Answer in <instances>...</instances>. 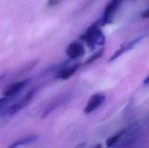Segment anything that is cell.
<instances>
[{
  "mask_svg": "<svg viewBox=\"0 0 149 148\" xmlns=\"http://www.w3.org/2000/svg\"><path fill=\"white\" fill-rule=\"evenodd\" d=\"M100 20L92 24L91 26L80 36V40L87 45L90 50H93L97 46H102L106 43V36L100 30Z\"/></svg>",
  "mask_w": 149,
  "mask_h": 148,
  "instance_id": "cell-1",
  "label": "cell"
},
{
  "mask_svg": "<svg viewBox=\"0 0 149 148\" xmlns=\"http://www.w3.org/2000/svg\"><path fill=\"white\" fill-rule=\"evenodd\" d=\"M35 92H36V89H31V90H29L24 95H22V97L16 99L15 101H13L3 112H2L1 117L12 116V115L22 111L24 108H26V106L31 103V99H33V95H35Z\"/></svg>",
  "mask_w": 149,
  "mask_h": 148,
  "instance_id": "cell-2",
  "label": "cell"
},
{
  "mask_svg": "<svg viewBox=\"0 0 149 148\" xmlns=\"http://www.w3.org/2000/svg\"><path fill=\"white\" fill-rule=\"evenodd\" d=\"M70 99H71V93H69V92L58 95L57 97H55V99H53L52 101H50L49 103L45 106L43 111H41V117L45 118V117L49 116V115L52 114L54 111H56V110L59 109L60 107H62L65 104L68 103Z\"/></svg>",
  "mask_w": 149,
  "mask_h": 148,
  "instance_id": "cell-3",
  "label": "cell"
},
{
  "mask_svg": "<svg viewBox=\"0 0 149 148\" xmlns=\"http://www.w3.org/2000/svg\"><path fill=\"white\" fill-rule=\"evenodd\" d=\"M122 2H123V0H111V1L107 4L104 9V13H102V18L100 19V26H106V24L112 22L113 17L115 16L116 12L118 11Z\"/></svg>",
  "mask_w": 149,
  "mask_h": 148,
  "instance_id": "cell-4",
  "label": "cell"
},
{
  "mask_svg": "<svg viewBox=\"0 0 149 148\" xmlns=\"http://www.w3.org/2000/svg\"><path fill=\"white\" fill-rule=\"evenodd\" d=\"M31 82V79H24V80L20 81H15V82L11 83V84L7 85L6 88L3 91V95L6 97H12V99H16V97H19L20 92L24 90V88Z\"/></svg>",
  "mask_w": 149,
  "mask_h": 148,
  "instance_id": "cell-5",
  "label": "cell"
},
{
  "mask_svg": "<svg viewBox=\"0 0 149 148\" xmlns=\"http://www.w3.org/2000/svg\"><path fill=\"white\" fill-rule=\"evenodd\" d=\"M80 66V63H75L73 65H68V63H63L55 73V78L61 79V80H66V79L70 78L71 76H73L76 73V71L79 69Z\"/></svg>",
  "mask_w": 149,
  "mask_h": 148,
  "instance_id": "cell-6",
  "label": "cell"
},
{
  "mask_svg": "<svg viewBox=\"0 0 149 148\" xmlns=\"http://www.w3.org/2000/svg\"><path fill=\"white\" fill-rule=\"evenodd\" d=\"M66 55L70 60H76L85 54V48L80 42H72L66 48Z\"/></svg>",
  "mask_w": 149,
  "mask_h": 148,
  "instance_id": "cell-7",
  "label": "cell"
},
{
  "mask_svg": "<svg viewBox=\"0 0 149 148\" xmlns=\"http://www.w3.org/2000/svg\"><path fill=\"white\" fill-rule=\"evenodd\" d=\"M104 101H106V94H104V93H94L89 97L88 103L86 104L83 112H84V114H90V113L96 111Z\"/></svg>",
  "mask_w": 149,
  "mask_h": 148,
  "instance_id": "cell-8",
  "label": "cell"
},
{
  "mask_svg": "<svg viewBox=\"0 0 149 148\" xmlns=\"http://www.w3.org/2000/svg\"><path fill=\"white\" fill-rule=\"evenodd\" d=\"M144 38H145V36L141 35V36L137 37L136 39L132 40L131 42H128L127 44L123 45L121 48H120V49L117 50V51L114 53V55H113L112 57H111L110 59H109V62H113V61H115V60L119 59V57H121V56L123 55L124 53H126V52H129L130 50H132L134 47H136V46H137L138 44H139L140 42H141L142 40L144 39Z\"/></svg>",
  "mask_w": 149,
  "mask_h": 148,
  "instance_id": "cell-9",
  "label": "cell"
},
{
  "mask_svg": "<svg viewBox=\"0 0 149 148\" xmlns=\"http://www.w3.org/2000/svg\"><path fill=\"white\" fill-rule=\"evenodd\" d=\"M130 132H132V126H129V127H127V128L123 129L122 131H120V132L116 133L115 135L111 136L110 138H108V139H107L106 145L108 147L114 146V145H116L120 140H122V138H124L126 135L129 134Z\"/></svg>",
  "mask_w": 149,
  "mask_h": 148,
  "instance_id": "cell-10",
  "label": "cell"
},
{
  "mask_svg": "<svg viewBox=\"0 0 149 148\" xmlns=\"http://www.w3.org/2000/svg\"><path fill=\"white\" fill-rule=\"evenodd\" d=\"M39 139V135L37 134H30L26 135L24 137H22L18 140L14 141L13 143L9 145V147H18V146H24V145H29L31 143H33Z\"/></svg>",
  "mask_w": 149,
  "mask_h": 148,
  "instance_id": "cell-11",
  "label": "cell"
},
{
  "mask_svg": "<svg viewBox=\"0 0 149 148\" xmlns=\"http://www.w3.org/2000/svg\"><path fill=\"white\" fill-rule=\"evenodd\" d=\"M104 48H102V49L97 50V51H95L93 54H92L91 56L88 58V59L86 60V61L83 63V65H88V64H91L93 63L94 61H96V60H98L100 57H102V55H104Z\"/></svg>",
  "mask_w": 149,
  "mask_h": 148,
  "instance_id": "cell-12",
  "label": "cell"
},
{
  "mask_svg": "<svg viewBox=\"0 0 149 148\" xmlns=\"http://www.w3.org/2000/svg\"><path fill=\"white\" fill-rule=\"evenodd\" d=\"M141 17L142 18H149V8L146 10H144L141 13Z\"/></svg>",
  "mask_w": 149,
  "mask_h": 148,
  "instance_id": "cell-13",
  "label": "cell"
},
{
  "mask_svg": "<svg viewBox=\"0 0 149 148\" xmlns=\"http://www.w3.org/2000/svg\"><path fill=\"white\" fill-rule=\"evenodd\" d=\"M143 84L144 85H149V75L147 77H146L145 79H144V81H143Z\"/></svg>",
  "mask_w": 149,
  "mask_h": 148,
  "instance_id": "cell-14",
  "label": "cell"
},
{
  "mask_svg": "<svg viewBox=\"0 0 149 148\" xmlns=\"http://www.w3.org/2000/svg\"><path fill=\"white\" fill-rule=\"evenodd\" d=\"M94 1H95V0H89V1H88V3H87L86 5H85V7H88V6H89V5H91V4L93 3Z\"/></svg>",
  "mask_w": 149,
  "mask_h": 148,
  "instance_id": "cell-15",
  "label": "cell"
},
{
  "mask_svg": "<svg viewBox=\"0 0 149 148\" xmlns=\"http://www.w3.org/2000/svg\"><path fill=\"white\" fill-rule=\"evenodd\" d=\"M5 77H6V75H5V74H2L1 76H0V83H1L2 81H3V79L5 78Z\"/></svg>",
  "mask_w": 149,
  "mask_h": 148,
  "instance_id": "cell-16",
  "label": "cell"
},
{
  "mask_svg": "<svg viewBox=\"0 0 149 148\" xmlns=\"http://www.w3.org/2000/svg\"><path fill=\"white\" fill-rule=\"evenodd\" d=\"M60 1H62V0H55V2H54V4H57V3H59Z\"/></svg>",
  "mask_w": 149,
  "mask_h": 148,
  "instance_id": "cell-17",
  "label": "cell"
}]
</instances>
